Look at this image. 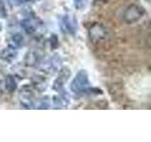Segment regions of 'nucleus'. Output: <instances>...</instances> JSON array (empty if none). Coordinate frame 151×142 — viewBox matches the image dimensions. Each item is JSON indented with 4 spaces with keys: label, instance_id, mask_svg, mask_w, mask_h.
<instances>
[{
    "label": "nucleus",
    "instance_id": "obj_9",
    "mask_svg": "<svg viewBox=\"0 0 151 142\" xmlns=\"http://www.w3.org/2000/svg\"><path fill=\"white\" fill-rule=\"evenodd\" d=\"M12 40L16 45L21 46L23 44V42H24V38H23V36L21 34H15V35L12 36Z\"/></svg>",
    "mask_w": 151,
    "mask_h": 142
},
{
    "label": "nucleus",
    "instance_id": "obj_2",
    "mask_svg": "<svg viewBox=\"0 0 151 142\" xmlns=\"http://www.w3.org/2000/svg\"><path fill=\"white\" fill-rule=\"evenodd\" d=\"M144 13H145L144 9L137 6V5H130V6L127 7L126 9V11L124 12L123 19H124L126 23L132 24L140 20L142 16L144 15Z\"/></svg>",
    "mask_w": 151,
    "mask_h": 142
},
{
    "label": "nucleus",
    "instance_id": "obj_8",
    "mask_svg": "<svg viewBox=\"0 0 151 142\" xmlns=\"http://www.w3.org/2000/svg\"><path fill=\"white\" fill-rule=\"evenodd\" d=\"M37 62V56L34 53H28L26 57V64L27 65H34Z\"/></svg>",
    "mask_w": 151,
    "mask_h": 142
},
{
    "label": "nucleus",
    "instance_id": "obj_10",
    "mask_svg": "<svg viewBox=\"0 0 151 142\" xmlns=\"http://www.w3.org/2000/svg\"><path fill=\"white\" fill-rule=\"evenodd\" d=\"M7 16V11H6V8H5V5L4 2L2 0H0V17L2 18H6Z\"/></svg>",
    "mask_w": 151,
    "mask_h": 142
},
{
    "label": "nucleus",
    "instance_id": "obj_11",
    "mask_svg": "<svg viewBox=\"0 0 151 142\" xmlns=\"http://www.w3.org/2000/svg\"><path fill=\"white\" fill-rule=\"evenodd\" d=\"M87 0H75V6L78 9H82L86 6Z\"/></svg>",
    "mask_w": 151,
    "mask_h": 142
},
{
    "label": "nucleus",
    "instance_id": "obj_1",
    "mask_svg": "<svg viewBox=\"0 0 151 142\" xmlns=\"http://www.w3.org/2000/svg\"><path fill=\"white\" fill-rule=\"evenodd\" d=\"M89 37L91 42L93 44H99V43L106 42L108 40L109 32L104 26L100 25V24H96L90 28Z\"/></svg>",
    "mask_w": 151,
    "mask_h": 142
},
{
    "label": "nucleus",
    "instance_id": "obj_5",
    "mask_svg": "<svg viewBox=\"0 0 151 142\" xmlns=\"http://www.w3.org/2000/svg\"><path fill=\"white\" fill-rule=\"evenodd\" d=\"M69 76H70V70L67 69V68H64L61 70V72L60 74V76L58 77V79H57L55 80V83L53 85V88L55 90H59L60 89L61 87H63V85L65 83L66 80H68L69 78Z\"/></svg>",
    "mask_w": 151,
    "mask_h": 142
},
{
    "label": "nucleus",
    "instance_id": "obj_4",
    "mask_svg": "<svg viewBox=\"0 0 151 142\" xmlns=\"http://www.w3.org/2000/svg\"><path fill=\"white\" fill-rule=\"evenodd\" d=\"M19 97H20L21 102L27 107H29L31 105V101H32V97H33V92L30 89L29 86H24L20 94H19Z\"/></svg>",
    "mask_w": 151,
    "mask_h": 142
},
{
    "label": "nucleus",
    "instance_id": "obj_3",
    "mask_svg": "<svg viewBox=\"0 0 151 142\" xmlns=\"http://www.w3.org/2000/svg\"><path fill=\"white\" fill-rule=\"evenodd\" d=\"M89 85L88 80V75L86 71L81 70L76 76V78L73 80L72 83H71V90L73 92H81Z\"/></svg>",
    "mask_w": 151,
    "mask_h": 142
},
{
    "label": "nucleus",
    "instance_id": "obj_6",
    "mask_svg": "<svg viewBox=\"0 0 151 142\" xmlns=\"http://www.w3.org/2000/svg\"><path fill=\"white\" fill-rule=\"evenodd\" d=\"M16 55H17L16 51L14 50L13 49H12V47H8L7 49L3 50V52L1 53L2 59L9 61V62L12 61L14 58H16Z\"/></svg>",
    "mask_w": 151,
    "mask_h": 142
},
{
    "label": "nucleus",
    "instance_id": "obj_7",
    "mask_svg": "<svg viewBox=\"0 0 151 142\" xmlns=\"http://www.w3.org/2000/svg\"><path fill=\"white\" fill-rule=\"evenodd\" d=\"M6 88L9 92H13L16 89V83L12 76H9L6 79Z\"/></svg>",
    "mask_w": 151,
    "mask_h": 142
},
{
    "label": "nucleus",
    "instance_id": "obj_12",
    "mask_svg": "<svg viewBox=\"0 0 151 142\" xmlns=\"http://www.w3.org/2000/svg\"><path fill=\"white\" fill-rule=\"evenodd\" d=\"M99 2H102V3H107V2H109L110 0H98Z\"/></svg>",
    "mask_w": 151,
    "mask_h": 142
}]
</instances>
